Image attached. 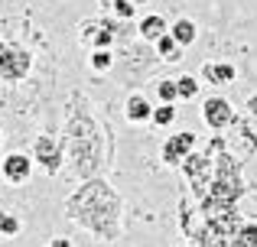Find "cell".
Wrapping results in <instances>:
<instances>
[{
	"label": "cell",
	"mask_w": 257,
	"mask_h": 247,
	"mask_svg": "<svg viewBox=\"0 0 257 247\" xmlns=\"http://www.w3.org/2000/svg\"><path fill=\"white\" fill-rule=\"evenodd\" d=\"M65 218L94 234L98 241L111 244L120 241V231H124V202L107 179L91 176L82 179V185L65 198Z\"/></svg>",
	"instance_id": "cell-3"
},
{
	"label": "cell",
	"mask_w": 257,
	"mask_h": 247,
	"mask_svg": "<svg viewBox=\"0 0 257 247\" xmlns=\"http://www.w3.org/2000/svg\"><path fill=\"white\" fill-rule=\"evenodd\" d=\"M49 247H72V241H69V237H52Z\"/></svg>",
	"instance_id": "cell-21"
},
{
	"label": "cell",
	"mask_w": 257,
	"mask_h": 247,
	"mask_svg": "<svg viewBox=\"0 0 257 247\" xmlns=\"http://www.w3.org/2000/svg\"><path fill=\"white\" fill-rule=\"evenodd\" d=\"M170 36L182 46V49H189V46L199 39V26H195L189 17H179L176 23H170Z\"/></svg>",
	"instance_id": "cell-13"
},
{
	"label": "cell",
	"mask_w": 257,
	"mask_h": 247,
	"mask_svg": "<svg viewBox=\"0 0 257 247\" xmlns=\"http://www.w3.org/2000/svg\"><path fill=\"white\" fill-rule=\"evenodd\" d=\"M234 65L231 62H205L202 65V78L208 85H234Z\"/></svg>",
	"instance_id": "cell-12"
},
{
	"label": "cell",
	"mask_w": 257,
	"mask_h": 247,
	"mask_svg": "<svg viewBox=\"0 0 257 247\" xmlns=\"http://www.w3.org/2000/svg\"><path fill=\"white\" fill-rule=\"evenodd\" d=\"M124 117H127V124H150V121H153V101H150L147 95H140V91L127 95V101H124Z\"/></svg>",
	"instance_id": "cell-10"
},
{
	"label": "cell",
	"mask_w": 257,
	"mask_h": 247,
	"mask_svg": "<svg viewBox=\"0 0 257 247\" xmlns=\"http://www.w3.org/2000/svg\"><path fill=\"white\" fill-rule=\"evenodd\" d=\"M33 163H36V159L26 156V153H10V156H4V163H0V176L10 185H26V179L33 176Z\"/></svg>",
	"instance_id": "cell-9"
},
{
	"label": "cell",
	"mask_w": 257,
	"mask_h": 247,
	"mask_svg": "<svg viewBox=\"0 0 257 247\" xmlns=\"http://www.w3.org/2000/svg\"><path fill=\"white\" fill-rule=\"evenodd\" d=\"M176 88H179V98H182V101H192V98H199L202 82L195 75H179V78H176Z\"/></svg>",
	"instance_id": "cell-16"
},
{
	"label": "cell",
	"mask_w": 257,
	"mask_h": 247,
	"mask_svg": "<svg viewBox=\"0 0 257 247\" xmlns=\"http://www.w3.org/2000/svg\"><path fill=\"white\" fill-rule=\"evenodd\" d=\"M202 121L208 124V130H228L238 117H234V108L228 98H208L202 104Z\"/></svg>",
	"instance_id": "cell-8"
},
{
	"label": "cell",
	"mask_w": 257,
	"mask_h": 247,
	"mask_svg": "<svg viewBox=\"0 0 257 247\" xmlns=\"http://www.w3.org/2000/svg\"><path fill=\"white\" fill-rule=\"evenodd\" d=\"M33 69V56L20 43L0 39V78L4 82H23Z\"/></svg>",
	"instance_id": "cell-4"
},
{
	"label": "cell",
	"mask_w": 257,
	"mask_h": 247,
	"mask_svg": "<svg viewBox=\"0 0 257 247\" xmlns=\"http://www.w3.org/2000/svg\"><path fill=\"white\" fill-rule=\"evenodd\" d=\"M33 159L39 163V169H43L46 176H59L69 156H65L62 140H52L49 133H43V137H36V146H33Z\"/></svg>",
	"instance_id": "cell-5"
},
{
	"label": "cell",
	"mask_w": 257,
	"mask_h": 247,
	"mask_svg": "<svg viewBox=\"0 0 257 247\" xmlns=\"http://www.w3.org/2000/svg\"><path fill=\"white\" fill-rule=\"evenodd\" d=\"M0 146H4V133H0Z\"/></svg>",
	"instance_id": "cell-24"
},
{
	"label": "cell",
	"mask_w": 257,
	"mask_h": 247,
	"mask_svg": "<svg viewBox=\"0 0 257 247\" xmlns=\"http://www.w3.org/2000/svg\"><path fill=\"white\" fill-rule=\"evenodd\" d=\"M114 65V52L111 49H94L91 52V69L94 72H107Z\"/></svg>",
	"instance_id": "cell-20"
},
{
	"label": "cell",
	"mask_w": 257,
	"mask_h": 247,
	"mask_svg": "<svg viewBox=\"0 0 257 247\" xmlns=\"http://www.w3.org/2000/svg\"><path fill=\"white\" fill-rule=\"evenodd\" d=\"M23 221H20L13 211H0V237H17Z\"/></svg>",
	"instance_id": "cell-18"
},
{
	"label": "cell",
	"mask_w": 257,
	"mask_h": 247,
	"mask_svg": "<svg viewBox=\"0 0 257 247\" xmlns=\"http://www.w3.org/2000/svg\"><path fill=\"white\" fill-rule=\"evenodd\" d=\"M231 247H257V224L254 221H244L231 237Z\"/></svg>",
	"instance_id": "cell-15"
},
{
	"label": "cell",
	"mask_w": 257,
	"mask_h": 247,
	"mask_svg": "<svg viewBox=\"0 0 257 247\" xmlns=\"http://www.w3.org/2000/svg\"><path fill=\"white\" fill-rule=\"evenodd\" d=\"M176 121V104H160V108H153V121L157 127H170Z\"/></svg>",
	"instance_id": "cell-19"
},
{
	"label": "cell",
	"mask_w": 257,
	"mask_h": 247,
	"mask_svg": "<svg viewBox=\"0 0 257 247\" xmlns=\"http://www.w3.org/2000/svg\"><path fill=\"white\" fill-rule=\"evenodd\" d=\"M78 39L91 49H111L117 43V30H114V20L111 17H101V20H82L78 26Z\"/></svg>",
	"instance_id": "cell-6"
},
{
	"label": "cell",
	"mask_w": 257,
	"mask_h": 247,
	"mask_svg": "<svg viewBox=\"0 0 257 247\" xmlns=\"http://www.w3.org/2000/svg\"><path fill=\"white\" fill-rule=\"evenodd\" d=\"M157 98H160V104H176V101H179L176 78H160V82H157Z\"/></svg>",
	"instance_id": "cell-17"
},
{
	"label": "cell",
	"mask_w": 257,
	"mask_h": 247,
	"mask_svg": "<svg viewBox=\"0 0 257 247\" xmlns=\"http://www.w3.org/2000/svg\"><path fill=\"white\" fill-rule=\"evenodd\" d=\"M199 146V137H195L192 130H182V133H170L163 143V150H160V159H163V166H173V169H179L182 159L189 156V153Z\"/></svg>",
	"instance_id": "cell-7"
},
{
	"label": "cell",
	"mask_w": 257,
	"mask_h": 247,
	"mask_svg": "<svg viewBox=\"0 0 257 247\" xmlns=\"http://www.w3.org/2000/svg\"><path fill=\"white\" fill-rule=\"evenodd\" d=\"M153 49H157V59H160V62H179V59H182V46L176 43L170 33H163V36L153 43Z\"/></svg>",
	"instance_id": "cell-14"
},
{
	"label": "cell",
	"mask_w": 257,
	"mask_h": 247,
	"mask_svg": "<svg viewBox=\"0 0 257 247\" xmlns=\"http://www.w3.org/2000/svg\"><path fill=\"white\" fill-rule=\"evenodd\" d=\"M163 33H170V23H166L163 17H160V13H147L144 20H140L137 23V36L144 39V43H157L160 36H163Z\"/></svg>",
	"instance_id": "cell-11"
},
{
	"label": "cell",
	"mask_w": 257,
	"mask_h": 247,
	"mask_svg": "<svg viewBox=\"0 0 257 247\" xmlns=\"http://www.w3.org/2000/svg\"><path fill=\"white\" fill-rule=\"evenodd\" d=\"M247 111H251V117H257V95L247 98Z\"/></svg>",
	"instance_id": "cell-22"
},
{
	"label": "cell",
	"mask_w": 257,
	"mask_h": 247,
	"mask_svg": "<svg viewBox=\"0 0 257 247\" xmlns=\"http://www.w3.org/2000/svg\"><path fill=\"white\" fill-rule=\"evenodd\" d=\"M205 150L212 153V179L195 205H189L186 198L179 202V231L189 247H231L234 231L244 224L238 202L251 192L241 172L244 159L228 150L225 137H212Z\"/></svg>",
	"instance_id": "cell-1"
},
{
	"label": "cell",
	"mask_w": 257,
	"mask_h": 247,
	"mask_svg": "<svg viewBox=\"0 0 257 247\" xmlns=\"http://www.w3.org/2000/svg\"><path fill=\"white\" fill-rule=\"evenodd\" d=\"M104 133H107V127H101V121L94 117L88 95L72 91L69 104H65L62 146H65V156H69L78 179H91L104 169V163H107Z\"/></svg>",
	"instance_id": "cell-2"
},
{
	"label": "cell",
	"mask_w": 257,
	"mask_h": 247,
	"mask_svg": "<svg viewBox=\"0 0 257 247\" xmlns=\"http://www.w3.org/2000/svg\"><path fill=\"white\" fill-rule=\"evenodd\" d=\"M131 4H147V0H131Z\"/></svg>",
	"instance_id": "cell-23"
}]
</instances>
